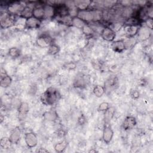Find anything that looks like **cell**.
<instances>
[{"mask_svg": "<svg viewBox=\"0 0 153 153\" xmlns=\"http://www.w3.org/2000/svg\"><path fill=\"white\" fill-rule=\"evenodd\" d=\"M81 30L82 33L86 36H91L94 33L93 29L88 24L86 25Z\"/></svg>", "mask_w": 153, "mask_h": 153, "instance_id": "obj_31", "label": "cell"}, {"mask_svg": "<svg viewBox=\"0 0 153 153\" xmlns=\"http://www.w3.org/2000/svg\"><path fill=\"white\" fill-rule=\"evenodd\" d=\"M130 97L133 99H137L140 96V93L137 90H132L130 93Z\"/></svg>", "mask_w": 153, "mask_h": 153, "instance_id": "obj_36", "label": "cell"}, {"mask_svg": "<svg viewBox=\"0 0 153 153\" xmlns=\"http://www.w3.org/2000/svg\"><path fill=\"white\" fill-rule=\"evenodd\" d=\"M88 23L80 19L78 17H74L72 18L71 20V26L77 28V29H82Z\"/></svg>", "mask_w": 153, "mask_h": 153, "instance_id": "obj_22", "label": "cell"}, {"mask_svg": "<svg viewBox=\"0 0 153 153\" xmlns=\"http://www.w3.org/2000/svg\"><path fill=\"white\" fill-rule=\"evenodd\" d=\"M32 16L42 20L44 19V10L43 5H36L32 9Z\"/></svg>", "mask_w": 153, "mask_h": 153, "instance_id": "obj_19", "label": "cell"}, {"mask_svg": "<svg viewBox=\"0 0 153 153\" xmlns=\"http://www.w3.org/2000/svg\"><path fill=\"white\" fill-rule=\"evenodd\" d=\"M44 115L48 120H55L57 117V114L56 113V112H46Z\"/></svg>", "mask_w": 153, "mask_h": 153, "instance_id": "obj_34", "label": "cell"}, {"mask_svg": "<svg viewBox=\"0 0 153 153\" xmlns=\"http://www.w3.org/2000/svg\"><path fill=\"white\" fill-rule=\"evenodd\" d=\"M21 54V51L19 48L16 47H11L8 50V55L12 58H17Z\"/></svg>", "mask_w": 153, "mask_h": 153, "instance_id": "obj_29", "label": "cell"}, {"mask_svg": "<svg viewBox=\"0 0 153 153\" xmlns=\"http://www.w3.org/2000/svg\"><path fill=\"white\" fill-rule=\"evenodd\" d=\"M18 118L19 120H23L26 117L29 111V106L27 103L23 102L18 107Z\"/></svg>", "mask_w": 153, "mask_h": 153, "instance_id": "obj_12", "label": "cell"}, {"mask_svg": "<svg viewBox=\"0 0 153 153\" xmlns=\"http://www.w3.org/2000/svg\"><path fill=\"white\" fill-rule=\"evenodd\" d=\"M123 30L128 38H132L136 36L138 32L140 26L139 25H123Z\"/></svg>", "mask_w": 153, "mask_h": 153, "instance_id": "obj_9", "label": "cell"}, {"mask_svg": "<svg viewBox=\"0 0 153 153\" xmlns=\"http://www.w3.org/2000/svg\"><path fill=\"white\" fill-rule=\"evenodd\" d=\"M26 6L23 5L21 2H13L8 5V13L13 15H20L23 8Z\"/></svg>", "mask_w": 153, "mask_h": 153, "instance_id": "obj_7", "label": "cell"}, {"mask_svg": "<svg viewBox=\"0 0 153 153\" xmlns=\"http://www.w3.org/2000/svg\"><path fill=\"white\" fill-rule=\"evenodd\" d=\"M109 107H110V105L108 102H103L99 104L97 110L100 112H105L106 110H108L109 108Z\"/></svg>", "mask_w": 153, "mask_h": 153, "instance_id": "obj_32", "label": "cell"}, {"mask_svg": "<svg viewBox=\"0 0 153 153\" xmlns=\"http://www.w3.org/2000/svg\"><path fill=\"white\" fill-rule=\"evenodd\" d=\"M37 45L41 48H48L53 44V38L48 34H42L36 39Z\"/></svg>", "mask_w": 153, "mask_h": 153, "instance_id": "obj_6", "label": "cell"}, {"mask_svg": "<svg viewBox=\"0 0 153 153\" xmlns=\"http://www.w3.org/2000/svg\"><path fill=\"white\" fill-rule=\"evenodd\" d=\"M41 20H39L33 16H32L26 19L25 28L32 29H38L41 25Z\"/></svg>", "mask_w": 153, "mask_h": 153, "instance_id": "obj_10", "label": "cell"}, {"mask_svg": "<svg viewBox=\"0 0 153 153\" xmlns=\"http://www.w3.org/2000/svg\"><path fill=\"white\" fill-rule=\"evenodd\" d=\"M90 82L89 75L83 73H78L74 79L73 86L77 88H84L89 84Z\"/></svg>", "mask_w": 153, "mask_h": 153, "instance_id": "obj_2", "label": "cell"}, {"mask_svg": "<svg viewBox=\"0 0 153 153\" xmlns=\"http://www.w3.org/2000/svg\"><path fill=\"white\" fill-rule=\"evenodd\" d=\"M100 36L106 41L112 42L116 38V32L108 26L105 27L100 32Z\"/></svg>", "mask_w": 153, "mask_h": 153, "instance_id": "obj_8", "label": "cell"}, {"mask_svg": "<svg viewBox=\"0 0 153 153\" xmlns=\"http://www.w3.org/2000/svg\"><path fill=\"white\" fill-rule=\"evenodd\" d=\"M68 146V142L66 140H64L56 143V145H54V149L56 152L60 153V152H64L67 148Z\"/></svg>", "mask_w": 153, "mask_h": 153, "instance_id": "obj_24", "label": "cell"}, {"mask_svg": "<svg viewBox=\"0 0 153 153\" xmlns=\"http://www.w3.org/2000/svg\"><path fill=\"white\" fill-rule=\"evenodd\" d=\"M60 50V47L57 44H56L55 43H53L48 47L47 53L50 55L54 56V55L58 54L59 53Z\"/></svg>", "mask_w": 153, "mask_h": 153, "instance_id": "obj_28", "label": "cell"}, {"mask_svg": "<svg viewBox=\"0 0 153 153\" xmlns=\"http://www.w3.org/2000/svg\"><path fill=\"white\" fill-rule=\"evenodd\" d=\"M1 123H2V120H3V117H2V115H1Z\"/></svg>", "mask_w": 153, "mask_h": 153, "instance_id": "obj_41", "label": "cell"}, {"mask_svg": "<svg viewBox=\"0 0 153 153\" xmlns=\"http://www.w3.org/2000/svg\"><path fill=\"white\" fill-rule=\"evenodd\" d=\"M138 39L141 41H145L149 38L151 35V30L146 26H140L137 33Z\"/></svg>", "mask_w": 153, "mask_h": 153, "instance_id": "obj_14", "label": "cell"}, {"mask_svg": "<svg viewBox=\"0 0 153 153\" xmlns=\"http://www.w3.org/2000/svg\"><path fill=\"white\" fill-rule=\"evenodd\" d=\"M118 85V79L117 77L109 78L105 82V88L106 91H110L115 88V87Z\"/></svg>", "mask_w": 153, "mask_h": 153, "instance_id": "obj_17", "label": "cell"}, {"mask_svg": "<svg viewBox=\"0 0 153 153\" xmlns=\"http://www.w3.org/2000/svg\"><path fill=\"white\" fill-rule=\"evenodd\" d=\"M60 91L56 87H49L40 96L41 102L47 106H51L57 103L61 99Z\"/></svg>", "mask_w": 153, "mask_h": 153, "instance_id": "obj_1", "label": "cell"}, {"mask_svg": "<svg viewBox=\"0 0 153 153\" xmlns=\"http://www.w3.org/2000/svg\"><path fill=\"white\" fill-rule=\"evenodd\" d=\"M36 152H41V153H47V152H48V151L46 149V148H38Z\"/></svg>", "mask_w": 153, "mask_h": 153, "instance_id": "obj_39", "label": "cell"}, {"mask_svg": "<svg viewBox=\"0 0 153 153\" xmlns=\"http://www.w3.org/2000/svg\"><path fill=\"white\" fill-rule=\"evenodd\" d=\"M93 93L96 97L99 98L105 93V88L103 85H96L93 89Z\"/></svg>", "mask_w": 153, "mask_h": 153, "instance_id": "obj_25", "label": "cell"}, {"mask_svg": "<svg viewBox=\"0 0 153 153\" xmlns=\"http://www.w3.org/2000/svg\"><path fill=\"white\" fill-rule=\"evenodd\" d=\"M17 20L16 16L7 13L1 17V27L2 29H7L11 27L16 25Z\"/></svg>", "mask_w": 153, "mask_h": 153, "instance_id": "obj_3", "label": "cell"}, {"mask_svg": "<svg viewBox=\"0 0 153 153\" xmlns=\"http://www.w3.org/2000/svg\"><path fill=\"white\" fill-rule=\"evenodd\" d=\"M123 24L121 23H118V22H115L114 23H112L111 26H108L111 29H112L114 32H117L118 30H120L123 27Z\"/></svg>", "mask_w": 153, "mask_h": 153, "instance_id": "obj_33", "label": "cell"}, {"mask_svg": "<svg viewBox=\"0 0 153 153\" xmlns=\"http://www.w3.org/2000/svg\"><path fill=\"white\" fill-rule=\"evenodd\" d=\"M12 83V78L8 74L5 73L4 74H1L0 79V85L2 88H8L10 86Z\"/></svg>", "mask_w": 153, "mask_h": 153, "instance_id": "obj_21", "label": "cell"}, {"mask_svg": "<svg viewBox=\"0 0 153 153\" xmlns=\"http://www.w3.org/2000/svg\"><path fill=\"white\" fill-rule=\"evenodd\" d=\"M65 68L66 69H74L75 68V65L74 63H68Z\"/></svg>", "mask_w": 153, "mask_h": 153, "instance_id": "obj_38", "label": "cell"}, {"mask_svg": "<svg viewBox=\"0 0 153 153\" xmlns=\"http://www.w3.org/2000/svg\"><path fill=\"white\" fill-rule=\"evenodd\" d=\"M77 17H79L88 23L89 22L94 21V16L93 10H86L82 11H78Z\"/></svg>", "mask_w": 153, "mask_h": 153, "instance_id": "obj_11", "label": "cell"}, {"mask_svg": "<svg viewBox=\"0 0 153 153\" xmlns=\"http://www.w3.org/2000/svg\"><path fill=\"white\" fill-rule=\"evenodd\" d=\"M140 23V21L139 20V19L137 17H136L134 16H131L126 19V20L124 23V25H139V24Z\"/></svg>", "mask_w": 153, "mask_h": 153, "instance_id": "obj_30", "label": "cell"}, {"mask_svg": "<svg viewBox=\"0 0 153 153\" xmlns=\"http://www.w3.org/2000/svg\"><path fill=\"white\" fill-rule=\"evenodd\" d=\"M143 22L145 24V26H146L151 30H152V26H153V20H152V18H149L148 17Z\"/></svg>", "mask_w": 153, "mask_h": 153, "instance_id": "obj_35", "label": "cell"}, {"mask_svg": "<svg viewBox=\"0 0 153 153\" xmlns=\"http://www.w3.org/2000/svg\"><path fill=\"white\" fill-rule=\"evenodd\" d=\"M12 142L9 137H3L0 140V147L2 149H9L12 145Z\"/></svg>", "mask_w": 153, "mask_h": 153, "instance_id": "obj_27", "label": "cell"}, {"mask_svg": "<svg viewBox=\"0 0 153 153\" xmlns=\"http://www.w3.org/2000/svg\"><path fill=\"white\" fill-rule=\"evenodd\" d=\"M111 47L112 50L115 53H123L126 49L124 39H120V40H116V41H112L111 45Z\"/></svg>", "mask_w": 153, "mask_h": 153, "instance_id": "obj_15", "label": "cell"}, {"mask_svg": "<svg viewBox=\"0 0 153 153\" xmlns=\"http://www.w3.org/2000/svg\"><path fill=\"white\" fill-rule=\"evenodd\" d=\"M74 2L75 7L78 11L88 10L89 6L92 3L91 1H75Z\"/></svg>", "mask_w": 153, "mask_h": 153, "instance_id": "obj_20", "label": "cell"}, {"mask_svg": "<svg viewBox=\"0 0 153 153\" xmlns=\"http://www.w3.org/2000/svg\"><path fill=\"white\" fill-rule=\"evenodd\" d=\"M86 121V118L83 114H81L79 117L78 118V123L79 125H83Z\"/></svg>", "mask_w": 153, "mask_h": 153, "instance_id": "obj_37", "label": "cell"}, {"mask_svg": "<svg viewBox=\"0 0 153 153\" xmlns=\"http://www.w3.org/2000/svg\"><path fill=\"white\" fill-rule=\"evenodd\" d=\"M24 139L26 145L29 148H33L36 147L38 143L37 136L33 131L26 133L24 136Z\"/></svg>", "mask_w": 153, "mask_h": 153, "instance_id": "obj_4", "label": "cell"}, {"mask_svg": "<svg viewBox=\"0 0 153 153\" xmlns=\"http://www.w3.org/2000/svg\"><path fill=\"white\" fill-rule=\"evenodd\" d=\"M89 152H97L95 149L94 150V149H91V150H90L89 151H88Z\"/></svg>", "mask_w": 153, "mask_h": 153, "instance_id": "obj_40", "label": "cell"}, {"mask_svg": "<svg viewBox=\"0 0 153 153\" xmlns=\"http://www.w3.org/2000/svg\"><path fill=\"white\" fill-rule=\"evenodd\" d=\"M137 124V121L133 116H127L123 123V127L124 130H129L133 128Z\"/></svg>", "mask_w": 153, "mask_h": 153, "instance_id": "obj_13", "label": "cell"}, {"mask_svg": "<svg viewBox=\"0 0 153 153\" xmlns=\"http://www.w3.org/2000/svg\"><path fill=\"white\" fill-rule=\"evenodd\" d=\"M21 137V130L19 127H16L11 132L9 138L13 144H17Z\"/></svg>", "mask_w": 153, "mask_h": 153, "instance_id": "obj_18", "label": "cell"}, {"mask_svg": "<svg viewBox=\"0 0 153 153\" xmlns=\"http://www.w3.org/2000/svg\"><path fill=\"white\" fill-rule=\"evenodd\" d=\"M32 9L33 8H32L26 5L23 8L22 11L20 14L19 16L20 17L23 18V19H27L32 17Z\"/></svg>", "mask_w": 153, "mask_h": 153, "instance_id": "obj_26", "label": "cell"}, {"mask_svg": "<svg viewBox=\"0 0 153 153\" xmlns=\"http://www.w3.org/2000/svg\"><path fill=\"white\" fill-rule=\"evenodd\" d=\"M115 114V108L114 107H109V108L105 112L104 123H110L112 118Z\"/></svg>", "mask_w": 153, "mask_h": 153, "instance_id": "obj_23", "label": "cell"}, {"mask_svg": "<svg viewBox=\"0 0 153 153\" xmlns=\"http://www.w3.org/2000/svg\"><path fill=\"white\" fill-rule=\"evenodd\" d=\"M44 10V19H51L56 16L55 7L50 4H45L43 5Z\"/></svg>", "mask_w": 153, "mask_h": 153, "instance_id": "obj_16", "label": "cell"}, {"mask_svg": "<svg viewBox=\"0 0 153 153\" xmlns=\"http://www.w3.org/2000/svg\"><path fill=\"white\" fill-rule=\"evenodd\" d=\"M114 136V131L112 128L110 123H104L103 129V133H102V139L103 142L109 144Z\"/></svg>", "mask_w": 153, "mask_h": 153, "instance_id": "obj_5", "label": "cell"}]
</instances>
